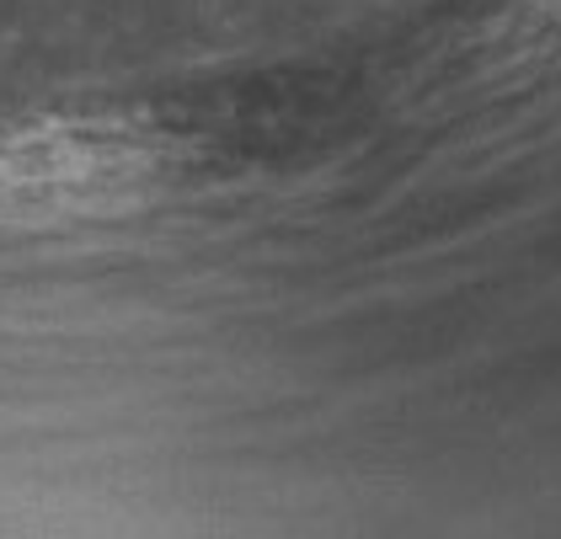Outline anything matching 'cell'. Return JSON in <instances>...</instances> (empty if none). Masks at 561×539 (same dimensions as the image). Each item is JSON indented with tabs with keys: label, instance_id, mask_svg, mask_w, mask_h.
I'll return each mask as SVG.
<instances>
[{
	"label": "cell",
	"instance_id": "cell-1",
	"mask_svg": "<svg viewBox=\"0 0 561 539\" xmlns=\"http://www.w3.org/2000/svg\"><path fill=\"white\" fill-rule=\"evenodd\" d=\"M156 176V150L129 128L16 124L0 128V225L129 204Z\"/></svg>",
	"mask_w": 561,
	"mask_h": 539
}]
</instances>
